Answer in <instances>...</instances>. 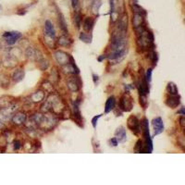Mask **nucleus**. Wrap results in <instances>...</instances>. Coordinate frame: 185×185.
I'll return each mask as SVG.
<instances>
[{
	"label": "nucleus",
	"instance_id": "f257e3e1",
	"mask_svg": "<svg viewBox=\"0 0 185 185\" xmlns=\"http://www.w3.org/2000/svg\"><path fill=\"white\" fill-rule=\"evenodd\" d=\"M127 54V40L125 33L116 31L111 36V48L107 59L110 61V64H118L123 60Z\"/></svg>",
	"mask_w": 185,
	"mask_h": 185
},
{
	"label": "nucleus",
	"instance_id": "f03ea898",
	"mask_svg": "<svg viewBox=\"0 0 185 185\" xmlns=\"http://www.w3.org/2000/svg\"><path fill=\"white\" fill-rule=\"evenodd\" d=\"M141 128H142L143 138H144V145H145V148H146V153H152L153 152V142H152V137L150 135V131H149L148 119L146 118L143 119L142 122H141Z\"/></svg>",
	"mask_w": 185,
	"mask_h": 185
},
{
	"label": "nucleus",
	"instance_id": "7ed1b4c3",
	"mask_svg": "<svg viewBox=\"0 0 185 185\" xmlns=\"http://www.w3.org/2000/svg\"><path fill=\"white\" fill-rule=\"evenodd\" d=\"M132 107H133V100L127 92H125V95L120 97L119 108L124 112H129L131 110Z\"/></svg>",
	"mask_w": 185,
	"mask_h": 185
},
{
	"label": "nucleus",
	"instance_id": "20e7f679",
	"mask_svg": "<svg viewBox=\"0 0 185 185\" xmlns=\"http://www.w3.org/2000/svg\"><path fill=\"white\" fill-rule=\"evenodd\" d=\"M127 125H128V128L133 132L134 134L139 135L141 132V121L138 119L137 117L135 116H131V117L128 119V121H127Z\"/></svg>",
	"mask_w": 185,
	"mask_h": 185
},
{
	"label": "nucleus",
	"instance_id": "39448f33",
	"mask_svg": "<svg viewBox=\"0 0 185 185\" xmlns=\"http://www.w3.org/2000/svg\"><path fill=\"white\" fill-rule=\"evenodd\" d=\"M2 36L5 39L6 43H7L8 45H12L18 42V40L20 38H21L22 34L20 32L12 31V32H5Z\"/></svg>",
	"mask_w": 185,
	"mask_h": 185
},
{
	"label": "nucleus",
	"instance_id": "423d86ee",
	"mask_svg": "<svg viewBox=\"0 0 185 185\" xmlns=\"http://www.w3.org/2000/svg\"><path fill=\"white\" fill-rule=\"evenodd\" d=\"M80 85H82L80 80L79 79V77L75 76V74H73V76L68 78L67 80V86L71 92H78L80 89Z\"/></svg>",
	"mask_w": 185,
	"mask_h": 185
},
{
	"label": "nucleus",
	"instance_id": "0eeeda50",
	"mask_svg": "<svg viewBox=\"0 0 185 185\" xmlns=\"http://www.w3.org/2000/svg\"><path fill=\"white\" fill-rule=\"evenodd\" d=\"M152 125L154 127V136H157L160 133H162L164 131V123L163 120L160 117L155 118L152 120Z\"/></svg>",
	"mask_w": 185,
	"mask_h": 185
},
{
	"label": "nucleus",
	"instance_id": "6e6552de",
	"mask_svg": "<svg viewBox=\"0 0 185 185\" xmlns=\"http://www.w3.org/2000/svg\"><path fill=\"white\" fill-rule=\"evenodd\" d=\"M166 104L171 108L178 107L179 106H180V104H181V95H179V94L178 95H170L169 96L167 97Z\"/></svg>",
	"mask_w": 185,
	"mask_h": 185
},
{
	"label": "nucleus",
	"instance_id": "1a4fd4ad",
	"mask_svg": "<svg viewBox=\"0 0 185 185\" xmlns=\"http://www.w3.org/2000/svg\"><path fill=\"white\" fill-rule=\"evenodd\" d=\"M127 29H128V16L123 13L119 16V19H118V31L125 33Z\"/></svg>",
	"mask_w": 185,
	"mask_h": 185
},
{
	"label": "nucleus",
	"instance_id": "9d476101",
	"mask_svg": "<svg viewBox=\"0 0 185 185\" xmlns=\"http://www.w3.org/2000/svg\"><path fill=\"white\" fill-rule=\"evenodd\" d=\"M55 56H56V61L62 66L67 65L69 62V60H71V56H69L67 53H65V52H62V51L56 52L55 54Z\"/></svg>",
	"mask_w": 185,
	"mask_h": 185
},
{
	"label": "nucleus",
	"instance_id": "9b49d317",
	"mask_svg": "<svg viewBox=\"0 0 185 185\" xmlns=\"http://www.w3.org/2000/svg\"><path fill=\"white\" fill-rule=\"evenodd\" d=\"M138 89L140 97H146L147 95L149 94V83L146 82V80L144 78H143L141 83H139Z\"/></svg>",
	"mask_w": 185,
	"mask_h": 185
},
{
	"label": "nucleus",
	"instance_id": "f8f14e48",
	"mask_svg": "<svg viewBox=\"0 0 185 185\" xmlns=\"http://www.w3.org/2000/svg\"><path fill=\"white\" fill-rule=\"evenodd\" d=\"M44 32H45V35L48 36L51 39H54L56 37V31H55V28L53 23H52L50 20H45L44 22Z\"/></svg>",
	"mask_w": 185,
	"mask_h": 185
},
{
	"label": "nucleus",
	"instance_id": "ddd939ff",
	"mask_svg": "<svg viewBox=\"0 0 185 185\" xmlns=\"http://www.w3.org/2000/svg\"><path fill=\"white\" fill-rule=\"evenodd\" d=\"M132 25H133L134 30L135 29H138L140 27H143L145 25V21H144V17L140 15V14H137L134 13V15L132 16Z\"/></svg>",
	"mask_w": 185,
	"mask_h": 185
},
{
	"label": "nucleus",
	"instance_id": "4468645a",
	"mask_svg": "<svg viewBox=\"0 0 185 185\" xmlns=\"http://www.w3.org/2000/svg\"><path fill=\"white\" fill-rule=\"evenodd\" d=\"M116 104H117V100H116V97L114 95H111L107 98V100L106 102L105 105V113L108 114L109 112H111L114 110L116 107Z\"/></svg>",
	"mask_w": 185,
	"mask_h": 185
},
{
	"label": "nucleus",
	"instance_id": "2eb2a0df",
	"mask_svg": "<svg viewBox=\"0 0 185 185\" xmlns=\"http://www.w3.org/2000/svg\"><path fill=\"white\" fill-rule=\"evenodd\" d=\"M115 136L116 139L118 140L119 143H124L127 139V134H126V130L124 127H119L115 131Z\"/></svg>",
	"mask_w": 185,
	"mask_h": 185
},
{
	"label": "nucleus",
	"instance_id": "dca6fc26",
	"mask_svg": "<svg viewBox=\"0 0 185 185\" xmlns=\"http://www.w3.org/2000/svg\"><path fill=\"white\" fill-rule=\"evenodd\" d=\"M80 101H74L72 102V114L74 116V119L77 121H80L82 120V115H80Z\"/></svg>",
	"mask_w": 185,
	"mask_h": 185
},
{
	"label": "nucleus",
	"instance_id": "f3484780",
	"mask_svg": "<svg viewBox=\"0 0 185 185\" xmlns=\"http://www.w3.org/2000/svg\"><path fill=\"white\" fill-rule=\"evenodd\" d=\"M95 25V19L92 18V17H88V18H86L83 21V30L85 32H91L92 30V28H94Z\"/></svg>",
	"mask_w": 185,
	"mask_h": 185
},
{
	"label": "nucleus",
	"instance_id": "a211bd4d",
	"mask_svg": "<svg viewBox=\"0 0 185 185\" xmlns=\"http://www.w3.org/2000/svg\"><path fill=\"white\" fill-rule=\"evenodd\" d=\"M27 117L26 115L24 113H17L16 115L13 116L12 118V121L14 124H17V125H20V124H23L25 122Z\"/></svg>",
	"mask_w": 185,
	"mask_h": 185
},
{
	"label": "nucleus",
	"instance_id": "6ab92c4d",
	"mask_svg": "<svg viewBox=\"0 0 185 185\" xmlns=\"http://www.w3.org/2000/svg\"><path fill=\"white\" fill-rule=\"evenodd\" d=\"M24 75H25V73H24V71H23L22 68H17L12 74V80L15 83H19V82H20V80H23Z\"/></svg>",
	"mask_w": 185,
	"mask_h": 185
},
{
	"label": "nucleus",
	"instance_id": "aec40b11",
	"mask_svg": "<svg viewBox=\"0 0 185 185\" xmlns=\"http://www.w3.org/2000/svg\"><path fill=\"white\" fill-rule=\"evenodd\" d=\"M59 28L61 29V31L64 32L65 34H68V26H67V22L65 20V18L63 14L61 12L59 13Z\"/></svg>",
	"mask_w": 185,
	"mask_h": 185
},
{
	"label": "nucleus",
	"instance_id": "412c9836",
	"mask_svg": "<svg viewBox=\"0 0 185 185\" xmlns=\"http://www.w3.org/2000/svg\"><path fill=\"white\" fill-rule=\"evenodd\" d=\"M59 44L60 46H65V47H68L71 44H72V40L68 36V34H64V35H62L59 37Z\"/></svg>",
	"mask_w": 185,
	"mask_h": 185
},
{
	"label": "nucleus",
	"instance_id": "4be33fe9",
	"mask_svg": "<svg viewBox=\"0 0 185 185\" xmlns=\"http://www.w3.org/2000/svg\"><path fill=\"white\" fill-rule=\"evenodd\" d=\"M167 92H169V95H178L179 94V90H178V87H177V85L174 83H169L167 85Z\"/></svg>",
	"mask_w": 185,
	"mask_h": 185
},
{
	"label": "nucleus",
	"instance_id": "5701e85b",
	"mask_svg": "<svg viewBox=\"0 0 185 185\" xmlns=\"http://www.w3.org/2000/svg\"><path fill=\"white\" fill-rule=\"evenodd\" d=\"M131 8H132V10H133V12H134V13L140 14V15H142V16H143V17H145L146 14H147V13H146V11L144 10L142 7H140L139 5H137L136 3L132 4Z\"/></svg>",
	"mask_w": 185,
	"mask_h": 185
},
{
	"label": "nucleus",
	"instance_id": "b1692460",
	"mask_svg": "<svg viewBox=\"0 0 185 185\" xmlns=\"http://www.w3.org/2000/svg\"><path fill=\"white\" fill-rule=\"evenodd\" d=\"M134 149L136 153H146V148H145V145H144V142H143L142 140H139L136 143Z\"/></svg>",
	"mask_w": 185,
	"mask_h": 185
},
{
	"label": "nucleus",
	"instance_id": "393cba45",
	"mask_svg": "<svg viewBox=\"0 0 185 185\" xmlns=\"http://www.w3.org/2000/svg\"><path fill=\"white\" fill-rule=\"evenodd\" d=\"M31 97H32V99L33 102H41L44 98V92H42V91L35 92Z\"/></svg>",
	"mask_w": 185,
	"mask_h": 185
},
{
	"label": "nucleus",
	"instance_id": "a878e982",
	"mask_svg": "<svg viewBox=\"0 0 185 185\" xmlns=\"http://www.w3.org/2000/svg\"><path fill=\"white\" fill-rule=\"evenodd\" d=\"M148 55H149V59L150 60L152 61V63L154 65H157V62L158 60V56L157 53L155 51V49H151V50H148Z\"/></svg>",
	"mask_w": 185,
	"mask_h": 185
},
{
	"label": "nucleus",
	"instance_id": "bb28decb",
	"mask_svg": "<svg viewBox=\"0 0 185 185\" xmlns=\"http://www.w3.org/2000/svg\"><path fill=\"white\" fill-rule=\"evenodd\" d=\"M101 6V0H92V10L95 14L98 13V10H99V8Z\"/></svg>",
	"mask_w": 185,
	"mask_h": 185
},
{
	"label": "nucleus",
	"instance_id": "cd10ccee",
	"mask_svg": "<svg viewBox=\"0 0 185 185\" xmlns=\"http://www.w3.org/2000/svg\"><path fill=\"white\" fill-rule=\"evenodd\" d=\"M79 38H80V41H83L84 43H91V41H92V35H91V34L89 35L88 33H86L84 32H80Z\"/></svg>",
	"mask_w": 185,
	"mask_h": 185
},
{
	"label": "nucleus",
	"instance_id": "c85d7f7f",
	"mask_svg": "<svg viewBox=\"0 0 185 185\" xmlns=\"http://www.w3.org/2000/svg\"><path fill=\"white\" fill-rule=\"evenodd\" d=\"M83 16L79 12H76L74 15V23H75V25H76V27L78 29L80 28V25H82V20H83Z\"/></svg>",
	"mask_w": 185,
	"mask_h": 185
},
{
	"label": "nucleus",
	"instance_id": "c756f323",
	"mask_svg": "<svg viewBox=\"0 0 185 185\" xmlns=\"http://www.w3.org/2000/svg\"><path fill=\"white\" fill-rule=\"evenodd\" d=\"M152 73H153V68H149L146 72H145V76H144V79L146 80V82L148 83H151L152 80Z\"/></svg>",
	"mask_w": 185,
	"mask_h": 185
},
{
	"label": "nucleus",
	"instance_id": "7c9ffc66",
	"mask_svg": "<svg viewBox=\"0 0 185 185\" xmlns=\"http://www.w3.org/2000/svg\"><path fill=\"white\" fill-rule=\"evenodd\" d=\"M101 117H102V114L97 115V116H95V117H94V118L92 119V127H94V129H95V128H96L97 121H98V119H99Z\"/></svg>",
	"mask_w": 185,
	"mask_h": 185
},
{
	"label": "nucleus",
	"instance_id": "2f4dec72",
	"mask_svg": "<svg viewBox=\"0 0 185 185\" xmlns=\"http://www.w3.org/2000/svg\"><path fill=\"white\" fill-rule=\"evenodd\" d=\"M71 6H72V8L74 9H78L79 7H80V2H79V0H71Z\"/></svg>",
	"mask_w": 185,
	"mask_h": 185
},
{
	"label": "nucleus",
	"instance_id": "473e14b6",
	"mask_svg": "<svg viewBox=\"0 0 185 185\" xmlns=\"http://www.w3.org/2000/svg\"><path fill=\"white\" fill-rule=\"evenodd\" d=\"M13 147H14V150H19V149H20V147H21V143H20V141L15 140L14 141V144H13Z\"/></svg>",
	"mask_w": 185,
	"mask_h": 185
},
{
	"label": "nucleus",
	"instance_id": "72a5a7b5",
	"mask_svg": "<svg viewBox=\"0 0 185 185\" xmlns=\"http://www.w3.org/2000/svg\"><path fill=\"white\" fill-rule=\"evenodd\" d=\"M109 143H110V145H112V146H117L119 144V142L117 139H116V137H113L109 140Z\"/></svg>",
	"mask_w": 185,
	"mask_h": 185
},
{
	"label": "nucleus",
	"instance_id": "f704fd0d",
	"mask_svg": "<svg viewBox=\"0 0 185 185\" xmlns=\"http://www.w3.org/2000/svg\"><path fill=\"white\" fill-rule=\"evenodd\" d=\"M124 89H125V92H127V94H129V92L131 89H134V85H132V84H126V85H124Z\"/></svg>",
	"mask_w": 185,
	"mask_h": 185
},
{
	"label": "nucleus",
	"instance_id": "c9c22d12",
	"mask_svg": "<svg viewBox=\"0 0 185 185\" xmlns=\"http://www.w3.org/2000/svg\"><path fill=\"white\" fill-rule=\"evenodd\" d=\"M98 76L97 75H95V73H92V80H94V83L95 84H97V83H98Z\"/></svg>",
	"mask_w": 185,
	"mask_h": 185
},
{
	"label": "nucleus",
	"instance_id": "e433bc0d",
	"mask_svg": "<svg viewBox=\"0 0 185 185\" xmlns=\"http://www.w3.org/2000/svg\"><path fill=\"white\" fill-rule=\"evenodd\" d=\"M106 59H107V55H101L100 56H98L97 60H98V62H102L103 60H105Z\"/></svg>",
	"mask_w": 185,
	"mask_h": 185
},
{
	"label": "nucleus",
	"instance_id": "4c0bfd02",
	"mask_svg": "<svg viewBox=\"0 0 185 185\" xmlns=\"http://www.w3.org/2000/svg\"><path fill=\"white\" fill-rule=\"evenodd\" d=\"M178 114H181V116H183V117H184L185 112H184V107H181V108L180 109V110H178Z\"/></svg>",
	"mask_w": 185,
	"mask_h": 185
},
{
	"label": "nucleus",
	"instance_id": "58836bf2",
	"mask_svg": "<svg viewBox=\"0 0 185 185\" xmlns=\"http://www.w3.org/2000/svg\"><path fill=\"white\" fill-rule=\"evenodd\" d=\"M180 121H181V127L183 128V127H184V118H183V116H181V118L180 119Z\"/></svg>",
	"mask_w": 185,
	"mask_h": 185
},
{
	"label": "nucleus",
	"instance_id": "ea45409f",
	"mask_svg": "<svg viewBox=\"0 0 185 185\" xmlns=\"http://www.w3.org/2000/svg\"><path fill=\"white\" fill-rule=\"evenodd\" d=\"M134 2H135V3H136V2H137V0H134Z\"/></svg>",
	"mask_w": 185,
	"mask_h": 185
},
{
	"label": "nucleus",
	"instance_id": "a19ab883",
	"mask_svg": "<svg viewBox=\"0 0 185 185\" xmlns=\"http://www.w3.org/2000/svg\"><path fill=\"white\" fill-rule=\"evenodd\" d=\"M0 10H1V6H0Z\"/></svg>",
	"mask_w": 185,
	"mask_h": 185
}]
</instances>
